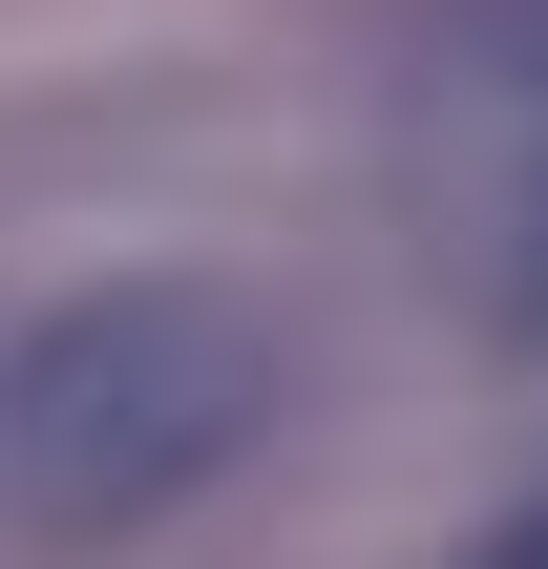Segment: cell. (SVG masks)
<instances>
[{
	"label": "cell",
	"mask_w": 548,
	"mask_h": 569,
	"mask_svg": "<svg viewBox=\"0 0 548 569\" xmlns=\"http://www.w3.org/2000/svg\"><path fill=\"white\" fill-rule=\"evenodd\" d=\"M275 443V317L232 274H84L0 338V507L106 549Z\"/></svg>",
	"instance_id": "cell-1"
},
{
	"label": "cell",
	"mask_w": 548,
	"mask_h": 569,
	"mask_svg": "<svg viewBox=\"0 0 548 569\" xmlns=\"http://www.w3.org/2000/svg\"><path fill=\"white\" fill-rule=\"evenodd\" d=\"M507 338H548V169H528V211H507Z\"/></svg>",
	"instance_id": "cell-2"
},
{
	"label": "cell",
	"mask_w": 548,
	"mask_h": 569,
	"mask_svg": "<svg viewBox=\"0 0 548 569\" xmlns=\"http://www.w3.org/2000/svg\"><path fill=\"white\" fill-rule=\"evenodd\" d=\"M465 569H548V507H507V528H486V549H465Z\"/></svg>",
	"instance_id": "cell-3"
}]
</instances>
